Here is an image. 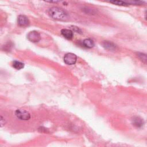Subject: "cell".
Returning <instances> with one entry per match:
<instances>
[{"label":"cell","instance_id":"obj_15","mask_svg":"<svg viewBox=\"0 0 147 147\" xmlns=\"http://www.w3.org/2000/svg\"><path fill=\"white\" fill-rule=\"evenodd\" d=\"M145 19H146V20H147V12H146V13H145Z\"/></svg>","mask_w":147,"mask_h":147},{"label":"cell","instance_id":"obj_2","mask_svg":"<svg viewBox=\"0 0 147 147\" xmlns=\"http://www.w3.org/2000/svg\"><path fill=\"white\" fill-rule=\"evenodd\" d=\"M15 114L18 119L21 120H28L31 118V115L29 112L24 110L18 109L15 111Z\"/></svg>","mask_w":147,"mask_h":147},{"label":"cell","instance_id":"obj_11","mask_svg":"<svg viewBox=\"0 0 147 147\" xmlns=\"http://www.w3.org/2000/svg\"><path fill=\"white\" fill-rule=\"evenodd\" d=\"M13 67L16 70H21L24 67V64L18 61H14L13 63Z\"/></svg>","mask_w":147,"mask_h":147},{"label":"cell","instance_id":"obj_4","mask_svg":"<svg viewBox=\"0 0 147 147\" xmlns=\"http://www.w3.org/2000/svg\"><path fill=\"white\" fill-rule=\"evenodd\" d=\"M28 39L33 43H36L40 41L41 36L40 34L35 31H33L29 32L27 35Z\"/></svg>","mask_w":147,"mask_h":147},{"label":"cell","instance_id":"obj_6","mask_svg":"<svg viewBox=\"0 0 147 147\" xmlns=\"http://www.w3.org/2000/svg\"><path fill=\"white\" fill-rule=\"evenodd\" d=\"M18 24L21 26H28L29 24V19L25 16L20 15L18 17Z\"/></svg>","mask_w":147,"mask_h":147},{"label":"cell","instance_id":"obj_5","mask_svg":"<svg viewBox=\"0 0 147 147\" xmlns=\"http://www.w3.org/2000/svg\"><path fill=\"white\" fill-rule=\"evenodd\" d=\"M103 47L109 51H114L117 49V45L109 41H104L102 44Z\"/></svg>","mask_w":147,"mask_h":147},{"label":"cell","instance_id":"obj_12","mask_svg":"<svg viewBox=\"0 0 147 147\" xmlns=\"http://www.w3.org/2000/svg\"><path fill=\"white\" fill-rule=\"evenodd\" d=\"M109 3H110L113 4H114V5H120V6L127 7L129 5V4L127 2H124V1H115V0H113V1H109Z\"/></svg>","mask_w":147,"mask_h":147},{"label":"cell","instance_id":"obj_9","mask_svg":"<svg viewBox=\"0 0 147 147\" xmlns=\"http://www.w3.org/2000/svg\"><path fill=\"white\" fill-rule=\"evenodd\" d=\"M83 45L88 48H92L94 46V43L91 39H86L83 42Z\"/></svg>","mask_w":147,"mask_h":147},{"label":"cell","instance_id":"obj_13","mask_svg":"<svg viewBox=\"0 0 147 147\" xmlns=\"http://www.w3.org/2000/svg\"><path fill=\"white\" fill-rule=\"evenodd\" d=\"M128 4H134V5H142L144 4V2L143 1H129V3H128Z\"/></svg>","mask_w":147,"mask_h":147},{"label":"cell","instance_id":"obj_7","mask_svg":"<svg viewBox=\"0 0 147 147\" xmlns=\"http://www.w3.org/2000/svg\"><path fill=\"white\" fill-rule=\"evenodd\" d=\"M61 34L67 39L71 40L73 38V32L72 31L67 29H63L61 30Z\"/></svg>","mask_w":147,"mask_h":147},{"label":"cell","instance_id":"obj_8","mask_svg":"<svg viewBox=\"0 0 147 147\" xmlns=\"http://www.w3.org/2000/svg\"><path fill=\"white\" fill-rule=\"evenodd\" d=\"M132 124L136 128H141L144 125V121L140 117H136L132 120Z\"/></svg>","mask_w":147,"mask_h":147},{"label":"cell","instance_id":"obj_14","mask_svg":"<svg viewBox=\"0 0 147 147\" xmlns=\"http://www.w3.org/2000/svg\"><path fill=\"white\" fill-rule=\"evenodd\" d=\"M5 124V120L3 119V117L1 116V127H3Z\"/></svg>","mask_w":147,"mask_h":147},{"label":"cell","instance_id":"obj_10","mask_svg":"<svg viewBox=\"0 0 147 147\" xmlns=\"http://www.w3.org/2000/svg\"><path fill=\"white\" fill-rule=\"evenodd\" d=\"M137 56L143 63L147 65V54L142 52H137Z\"/></svg>","mask_w":147,"mask_h":147},{"label":"cell","instance_id":"obj_3","mask_svg":"<svg viewBox=\"0 0 147 147\" xmlns=\"http://www.w3.org/2000/svg\"><path fill=\"white\" fill-rule=\"evenodd\" d=\"M76 59L77 57L76 55L73 53H68L64 57V61L68 65H74L76 62Z\"/></svg>","mask_w":147,"mask_h":147},{"label":"cell","instance_id":"obj_1","mask_svg":"<svg viewBox=\"0 0 147 147\" xmlns=\"http://www.w3.org/2000/svg\"><path fill=\"white\" fill-rule=\"evenodd\" d=\"M49 16L53 19L58 20H66L69 18V15L62 9L58 7H52L48 11Z\"/></svg>","mask_w":147,"mask_h":147}]
</instances>
